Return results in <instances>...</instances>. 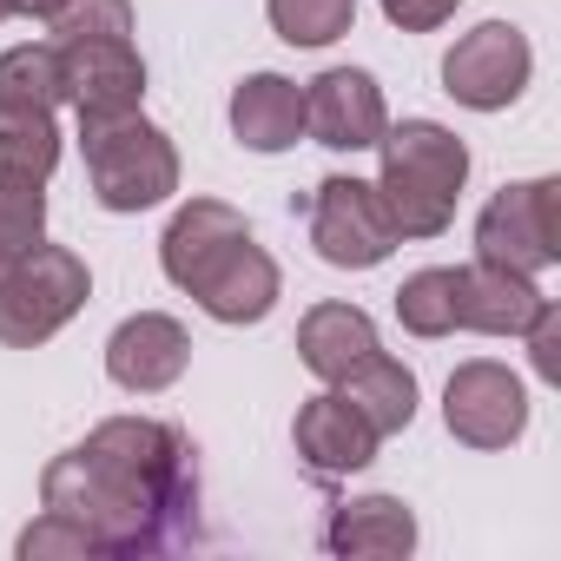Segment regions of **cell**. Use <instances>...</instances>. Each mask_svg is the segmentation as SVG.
<instances>
[{
    "label": "cell",
    "mask_w": 561,
    "mask_h": 561,
    "mask_svg": "<svg viewBox=\"0 0 561 561\" xmlns=\"http://www.w3.org/2000/svg\"><path fill=\"white\" fill-rule=\"evenodd\" d=\"M331 390H337L377 436H397V430L416 423V370H410L403 357H390L383 344H377L370 357H357Z\"/></svg>",
    "instance_id": "2e32d148"
},
{
    "label": "cell",
    "mask_w": 561,
    "mask_h": 561,
    "mask_svg": "<svg viewBox=\"0 0 561 561\" xmlns=\"http://www.w3.org/2000/svg\"><path fill=\"white\" fill-rule=\"evenodd\" d=\"M60 54V87L67 106L80 119H113V113H139L146 100V60L133 41H67Z\"/></svg>",
    "instance_id": "8fae6325"
},
{
    "label": "cell",
    "mask_w": 561,
    "mask_h": 561,
    "mask_svg": "<svg viewBox=\"0 0 561 561\" xmlns=\"http://www.w3.org/2000/svg\"><path fill=\"white\" fill-rule=\"evenodd\" d=\"M561 179H515L502 185L482 218H476V257L482 264H502V271H522V277H541L554 257H561Z\"/></svg>",
    "instance_id": "52a82bcc"
},
{
    "label": "cell",
    "mask_w": 561,
    "mask_h": 561,
    "mask_svg": "<svg viewBox=\"0 0 561 561\" xmlns=\"http://www.w3.org/2000/svg\"><path fill=\"white\" fill-rule=\"evenodd\" d=\"M443 423H449V436L462 449H508L528 430V390H522V377L508 364L469 357L443 383Z\"/></svg>",
    "instance_id": "9c48e42d"
},
{
    "label": "cell",
    "mask_w": 561,
    "mask_h": 561,
    "mask_svg": "<svg viewBox=\"0 0 561 561\" xmlns=\"http://www.w3.org/2000/svg\"><path fill=\"white\" fill-rule=\"evenodd\" d=\"M80 152H87V185L106 211H152L179 192V146L165 126L146 113H113V119H80Z\"/></svg>",
    "instance_id": "277c9868"
},
{
    "label": "cell",
    "mask_w": 561,
    "mask_h": 561,
    "mask_svg": "<svg viewBox=\"0 0 561 561\" xmlns=\"http://www.w3.org/2000/svg\"><path fill=\"white\" fill-rule=\"evenodd\" d=\"M67 8V0H8V14H21V21H54Z\"/></svg>",
    "instance_id": "83f0119b"
},
{
    "label": "cell",
    "mask_w": 561,
    "mask_h": 561,
    "mask_svg": "<svg viewBox=\"0 0 561 561\" xmlns=\"http://www.w3.org/2000/svg\"><path fill=\"white\" fill-rule=\"evenodd\" d=\"M47 41H133V0H67L47 21Z\"/></svg>",
    "instance_id": "cb8c5ba5"
},
{
    "label": "cell",
    "mask_w": 561,
    "mask_h": 561,
    "mask_svg": "<svg viewBox=\"0 0 561 561\" xmlns=\"http://www.w3.org/2000/svg\"><path fill=\"white\" fill-rule=\"evenodd\" d=\"M305 218H311V251L331 271H377L403 244V231H397L377 179H357V172H331L305 198Z\"/></svg>",
    "instance_id": "8992f818"
},
{
    "label": "cell",
    "mask_w": 561,
    "mask_h": 561,
    "mask_svg": "<svg viewBox=\"0 0 561 561\" xmlns=\"http://www.w3.org/2000/svg\"><path fill=\"white\" fill-rule=\"evenodd\" d=\"M60 165V126L41 106H0V185H47Z\"/></svg>",
    "instance_id": "d6986e66"
},
{
    "label": "cell",
    "mask_w": 561,
    "mask_h": 561,
    "mask_svg": "<svg viewBox=\"0 0 561 561\" xmlns=\"http://www.w3.org/2000/svg\"><path fill=\"white\" fill-rule=\"evenodd\" d=\"M377 351V324L364 305H311L298 324V357L318 383H337L357 357Z\"/></svg>",
    "instance_id": "ac0fdd59"
},
{
    "label": "cell",
    "mask_w": 561,
    "mask_h": 561,
    "mask_svg": "<svg viewBox=\"0 0 561 561\" xmlns=\"http://www.w3.org/2000/svg\"><path fill=\"white\" fill-rule=\"evenodd\" d=\"M528 73H535V47H528V34L515 21H482V27H469L443 54V93L456 106H469V113L515 106L522 87H528Z\"/></svg>",
    "instance_id": "ba28073f"
},
{
    "label": "cell",
    "mask_w": 561,
    "mask_h": 561,
    "mask_svg": "<svg viewBox=\"0 0 561 561\" xmlns=\"http://www.w3.org/2000/svg\"><path fill=\"white\" fill-rule=\"evenodd\" d=\"M541 285L522 271H502V264H456V331H476V337H522L535 318H541Z\"/></svg>",
    "instance_id": "5bb4252c"
},
{
    "label": "cell",
    "mask_w": 561,
    "mask_h": 561,
    "mask_svg": "<svg viewBox=\"0 0 561 561\" xmlns=\"http://www.w3.org/2000/svg\"><path fill=\"white\" fill-rule=\"evenodd\" d=\"M383 126H390V106H383L377 73H364V67H324L305 87V133L324 152H370L383 139Z\"/></svg>",
    "instance_id": "30bf717a"
},
{
    "label": "cell",
    "mask_w": 561,
    "mask_h": 561,
    "mask_svg": "<svg viewBox=\"0 0 561 561\" xmlns=\"http://www.w3.org/2000/svg\"><path fill=\"white\" fill-rule=\"evenodd\" d=\"M469 185V146L443 119H403L377 139V192L403 238H443Z\"/></svg>",
    "instance_id": "3957f363"
},
{
    "label": "cell",
    "mask_w": 561,
    "mask_h": 561,
    "mask_svg": "<svg viewBox=\"0 0 561 561\" xmlns=\"http://www.w3.org/2000/svg\"><path fill=\"white\" fill-rule=\"evenodd\" d=\"M397 324L423 344L456 337V264H423L397 285Z\"/></svg>",
    "instance_id": "ffe728a7"
},
{
    "label": "cell",
    "mask_w": 561,
    "mask_h": 561,
    "mask_svg": "<svg viewBox=\"0 0 561 561\" xmlns=\"http://www.w3.org/2000/svg\"><path fill=\"white\" fill-rule=\"evenodd\" d=\"M377 430L337 397V390H324V397H305L298 403V423H291V449H298V462L318 476V482H344V476H357V469H370L377 462Z\"/></svg>",
    "instance_id": "4fadbf2b"
},
{
    "label": "cell",
    "mask_w": 561,
    "mask_h": 561,
    "mask_svg": "<svg viewBox=\"0 0 561 561\" xmlns=\"http://www.w3.org/2000/svg\"><path fill=\"white\" fill-rule=\"evenodd\" d=\"M522 344H528L535 377H541V383H561V311H554V298H548V305H541V318L522 331Z\"/></svg>",
    "instance_id": "484cf974"
},
{
    "label": "cell",
    "mask_w": 561,
    "mask_h": 561,
    "mask_svg": "<svg viewBox=\"0 0 561 561\" xmlns=\"http://www.w3.org/2000/svg\"><path fill=\"white\" fill-rule=\"evenodd\" d=\"M14 554H21V561H54V554H100V548H93V541H87V528H73L67 515L41 508V515H34V522L21 528Z\"/></svg>",
    "instance_id": "d4e9b609"
},
{
    "label": "cell",
    "mask_w": 561,
    "mask_h": 561,
    "mask_svg": "<svg viewBox=\"0 0 561 561\" xmlns=\"http://www.w3.org/2000/svg\"><path fill=\"white\" fill-rule=\"evenodd\" d=\"M93 298V271L80 251L67 244H34L27 257H14L0 271V344L8 351H41L47 337H60Z\"/></svg>",
    "instance_id": "5b68a950"
},
{
    "label": "cell",
    "mask_w": 561,
    "mask_h": 561,
    "mask_svg": "<svg viewBox=\"0 0 561 561\" xmlns=\"http://www.w3.org/2000/svg\"><path fill=\"white\" fill-rule=\"evenodd\" d=\"M331 554H410L416 548V515L403 495H351L324 522Z\"/></svg>",
    "instance_id": "e0dca14e"
},
{
    "label": "cell",
    "mask_w": 561,
    "mask_h": 561,
    "mask_svg": "<svg viewBox=\"0 0 561 561\" xmlns=\"http://www.w3.org/2000/svg\"><path fill=\"white\" fill-rule=\"evenodd\" d=\"M41 508L87 528L100 554H159L198 528V449L179 423L106 416L47 462Z\"/></svg>",
    "instance_id": "6da1fadb"
},
{
    "label": "cell",
    "mask_w": 561,
    "mask_h": 561,
    "mask_svg": "<svg viewBox=\"0 0 561 561\" xmlns=\"http://www.w3.org/2000/svg\"><path fill=\"white\" fill-rule=\"evenodd\" d=\"M462 0H383V21L403 34H436L443 21H456Z\"/></svg>",
    "instance_id": "4316f807"
},
{
    "label": "cell",
    "mask_w": 561,
    "mask_h": 561,
    "mask_svg": "<svg viewBox=\"0 0 561 561\" xmlns=\"http://www.w3.org/2000/svg\"><path fill=\"white\" fill-rule=\"evenodd\" d=\"M0 21H8V0H0Z\"/></svg>",
    "instance_id": "f1b7e54d"
},
{
    "label": "cell",
    "mask_w": 561,
    "mask_h": 561,
    "mask_svg": "<svg viewBox=\"0 0 561 561\" xmlns=\"http://www.w3.org/2000/svg\"><path fill=\"white\" fill-rule=\"evenodd\" d=\"M0 106H67V87H60V54L54 41H21L0 54Z\"/></svg>",
    "instance_id": "44dd1931"
},
{
    "label": "cell",
    "mask_w": 561,
    "mask_h": 561,
    "mask_svg": "<svg viewBox=\"0 0 561 561\" xmlns=\"http://www.w3.org/2000/svg\"><path fill=\"white\" fill-rule=\"evenodd\" d=\"M231 139L244 152H291L305 139V87L285 73H244L231 87Z\"/></svg>",
    "instance_id": "9a60e30c"
},
{
    "label": "cell",
    "mask_w": 561,
    "mask_h": 561,
    "mask_svg": "<svg viewBox=\"0 0 561 561\" xmlns=\"http://www.w3.org/2000/svg\"><path fill=\"white\" fill-rule=\"evenodd\" d=\"M192 370V337L179 318L165 311H133L113 337H106V377L126 397H159Z\"/></svg>",
    "instance_id": "7c38bea8"
},
{
    "label": "cell",
    "mask_w": 561,
    "mask_h": 561,
    "mask_svg": "<svg viewBox=\"0 0 561 561\" xmlns=\"http://www.w3.org/2000/svg\"><path fill=\"white\" fill-rule=\"evenodd\" d=\"M264 14L285 47H331L357 27V0H264Z\"/></svg>",
    "instance_id": "7402d4cb"
},
{
    "label": "cell",
    "mask_w": 561,
    "mask_h": 561,
    "mask_svg": "<svg viewBox=\"0 0 561 561\" xmlns=\"http://www.w3.org/2000/svg\"><path fill=\"white\" fill-rule=\"evenodd\" d=\"M159 271L218 324H264L285 298V271L225 198H185L159 238Z\"/></svg>",
    "instance_id": "7a4b0ae2"
},
{
    "label": "cell",
    "mask_w": 561,
    "mask_h": 561,
    "mask_svg": "<svg viewBox=\"0 0 561 561\" xmlns=\"http://www.w3.org/2000/svg\"><path fill=\"white\" fill-rule=\"evenodd\" d=\"M47 238V185H0V271Z\"/></svg>",
    "instance_id": "603a6c76"
}]
</instances>
